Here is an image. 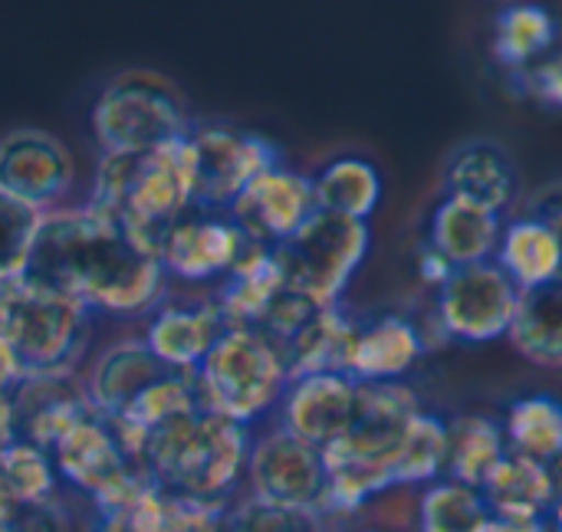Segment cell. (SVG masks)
Instances as JSON below:
<instances>
[{"label": "cell", "mask_w": 562, "mask_h": 532, "mask_svg": "<svg viewBox=\"0 0 562 532\" xmlns=\"http://www.w3.org/2000/svg\"><path fill=\"white\" fill-rule=\"evenodd\" d=\"M244 250L247 237L224 211H204L194 204L161 237L158 263L165 276H178L184 283H207L214 276H227Z\"/></svg>", "instance_id": "14"}, {"label": "cell", "mask_w": 562, "mask_h": 532, "mask_svg": "<svg viewBox=\"0 0 562 532\" xmlns=\"http://www.w3.org/2000/svg\"><path fill=\"white\" fill-rule=\"evenodd\" d=\"M359 382L342 372L293 378L280 398V428L293 438L326 451L336 444L356 418Z\"/></svg>", "instance_id": "17"}, {"label": "cell", "mask_w": 562, "mask_h": 532, "mask_svg": "<svg viewBox=\"0 0 562 532\" xmlns=\"http://www.w3.org/2000/svg\"><path fill=\"white\" fill-rule=\"evenodd\" d=\"M168 369L148 352L142 339H125L109 346L89 369L86 395L92 401V411L105 421L119 418L145 388L161 382Z\"/></svg>", "instance_id": "20"}, {"label": "cell", "mask_w": 562, "mask_h": 532, "mask_svg": "<svg viewBox=\"0 0 562 532\" xmlns=\"http://www.w3.org/2000/svg\"><path fill=\"white\" fill-rule=\"evenodd\" d=\"M16 441V425H13V401L10 395H0V451Z\"/></svg>", "instance_id": "43"}, {"label": "cell", "mask_w": 562, "mask_h": 532, "mask_svg": "<svg viewBox=\"0 0 562 532\" xmlns=\"http://www.w3.org/2000/svg\"><path fill=\"white\" fill-rule=\"evenodd\" d=\"M547 471H550V484H553V503L562 500V454L553 461V464H547Z\"/></svg>", "instance_id": "44"}, {"label": "cell", "mask_w": 562, "mask_h": 532, "mask_svg": "<svg viewBox=\"0 0 562 532\" xmlns=\"http://www.w3.org/2000/svg\"><path fill=\"white\" fill-rule=\"evenodd\" d=\"M547 532H553V530H547Z\"/></svg>", "instance_id": "48"}, {"label": "cell", "mask_w": 562, "mask_h": 532, "mask_svg": "<svg viewBox=\"0 0 562 532\" xmlns=\"http://www.w3.org/2000/svg\"><path fill=\"white\" fill-rule=\"evenodd\" d=\"M313 197L323 214L369 224L382 204V174L366 158H336L313 178Z\"/></svg>", "instance_id": "30"}, {"label": "cell", "mask_w": 562, "mask_h": 532, "mask_svg": "<svg viewBox=\"0 0 562 532\" xmlns=\"http://www.w3.org/2000/svg\"><path fill=\"white\" fill-rule=\"evenodd\" d=\"M191 132L181 92L148 69L115 76L92 105V135L102 155H145L184 142Z\"/></svg>", "instance_id": "6"}, {"label": "cell", "mask_w": 562, "mask_h": 532, "mask_svg": "<svg viewBox=\"0 0 562 532\" xmlns=\"http://www.w3.org/2000/svg\"><path fill=\"white\" fill-rule=\"evenodd\" d=\"M43 214L0 194V280L23 276Z\"/></svg>", "instance_id": "37"}, {"label": "cell", "mask_w": 562, "mask_h": 532, "mask_svg": "<svg viewBox=\"0 0 562 532\" xmlns=\"http://www.w3.org/2000/svg\"><path fill=\"white\" fill-rule=\"evenodd\" d=\"M560 23L540 3H514L504 7L494 23V53L517 76L537 66L543 56L557 49Z\"/></svg>", "instance_id": "31"}, {"label": "cell", "mask_w": 562, "mask_h": 532, "mask_svg": "<svg viewBox=\"0 0 562 532\" xmlns=\"http://www.w3.org/2000/svg\"><path fill=\"white\" fill-rule=\"evenodd\" d=\"M227 329L231 326L224 322L214 299H207V303H165L155 309L142 342L168 372L191 375V372H198L204 355L214 349V342Z\"/></svg>", "instance_id": "18"}, {"label": "cell", "mask_w": 562, "mask_h": 532, "mask_svg": "<svg viewBox=\"0 0 562 532\" xmlns=\"http://www.w3.org/2000/svg\"><path fill=\"white\" fill-rule=\"evenodd\" d=\"M23 378H26V369L20 365L13 349L0 339V395H10Z\"/></svg>", "instance_id": "41"}, {"label": "cell", "mask_w": 562, "mask_h": 532, "mask_svg": "<svg viewBox=\"0 0 562 532\" xmlns=\"http://www.w3.org/2000/svg\"><path fill=\"white\" fill-rule=\"evenodd\" d=\"M372 230L366 220H349L316 211L290 240L273 247L290 290L316 306H339L352 276L366 263Z\"/></svg>", "instance_id": "8"}, {"label": "cell", "mask_w": 562, "mask_h": 532, "mask_svg": "<svg viewBox=\"0 0 562 532\" xmlns=\"http://www.w3.org/2000/svg\"><path fill=\"white\" fill-rule=\"evenodd\" d=\"M530 214L540 217V220H547V224L553 227V234H557L562 250V181H553V184H547L543 191H537V197L530 201Z\"/></svg>", "instance_id": "39"}, {"label": "cell", "mask_w": 562, "mask_h": 532, "mask_svg": "<svg viewBox=\"0 0 562 532\" xmlns=\"http://www.w3.org/2000/svg\"><path fill=\"white\" fill-rule=\"evenodd\" d=\"M504 234V217L477 207L464 197L445 194L441 204L431 214L428 224V244L454 267H474V263H487L497 253Z\"/></svg>", "instance_id": "21"}, {"label": "cell", "mask_w": 562, "mask_h": 532, "mask_svg": "<svg viewBox=\"0 0 562 532\" xmlns=\"http://www.w3.org/2000/svg\"><path fill=\"white\" fill-rule=\"evenodd\" d=\"M494 263L510 276L520 293L557 286L562 276V250L553 227L533 214L504 224Z\"/></svg>", "instance_id": "24"}, {"label": "cell", "mask_w": 562, "mask_h": 532, "mask_svg": "<svg viewBox=\"0 0 562 532\" xmlns=\"http://www.w3.org/2000/svg\"><path fill=\"white\" fill-rule=\"evenodd\" d=\"M49 457H53L56 474L66 484H72L76 490L95 500L99 513L122 507L128 497H135L148 484L138 474L128 451L122 448L112 425L102 421L99 415L86 418L66 438H59Z\"/></svg>", "instance_id": "10"}, {"label": "cell", "mask_w": 562, "mask_h": 532, "mask_svg": "<svg viewBox=\"0 0 562 532\" xmlns=\"http://www.w3.org/2000/svg\"><path fill=\"white\" fill-rule=\"evenodd\" d=\"M510 454L504 425L487 415L448 418V480L484 490L494 471Z\"/></svg>", "instance_id": "27"}, {"label": "cell", "mask_w": 562, "mask_h": 532, "mask_svg": "<svg viewBox=\"0 0 562 532\" xmlns=\"http://www.w3.org/2000/svg\"><path fill=\"white\" fill-rule=\"evenodd\" d=\"M13 425L16 441H26L40 451H53L76 425L92 418V401L86 382L76 372H36L26 375L13 392Z\"/></svg>", "instance_id": "16"}, {"label": "cell", "mask_w": 562, "mask_h": 532, "mask_svg": "<svg viewBox=\"0 0 562 532\" xmlns=\"http://www.w3.org/2000/svg\"><path fill=\"white\" fill-rule=\"evenodd\" d=\"M366 532H379V530H366Z\"/></svg>", "instance_id": "47"}, {"label": "cell", "mask_w": 562, "mask_h": 532, "mask_svg": "<svg viewBox=\"0 0 562 532\" xmlns=\"http://www.w3.org/2000/svg\"><path fill=\"white\" fill-rule=\"evenodd\" d=\"M487 520H491V507L484 494L448 477L425 487L418 503L422 532H484Z\"/></svg>", "instance_id": "35"}, {"label": "cell", "mask_w": 562, "mask_h": 532, "mask_svg": "<svg viewBox=\"0 0 562 532\" xmlns=\"http://www.w3.org/2000/svg\"><path fill=\"white\" fill-rule=\"evenodd\" d=\"M247 484H250V497L270 507L323 517L326 507L323 451L293 438L280 425L263 438H254L250 461H247Z\"/></svg>", "instance_id": "12"}, {"label": "cell", "mask_w": 562, "mask_h": 532, "mask_svg": "<svg viewBox=\"0 0 562 532\" xmlns=\"http://www.w3.org/2000/svg\"><path fill=\"white\" fill-rule=\"evenodd\" d=\"M448 474V418L435 411H418L395 467L398 487H431Z\"/></svg>", "instance_id": "33"}, {"label": "cell", "mask_w": 562, "mask_h": 532, "mask_svg": "<svg viewBox=\"0 0 562 532\" xmlns=\"http://www.w3.org/2000/svg\"><path fill=\"white\" fill-rule=\"evenodd\" d=\"M481 494L491 507V517L547 520L553 507V484L547 464H537L514 451L504 457V464L494 471V477L484 484Z\"/></svg>", "instance_id": "29"}, {"label": "cell", "mask_w": 562, "mask_h": 532, "mask_svg": "<svg viewBox=\"0 0 562 532\" xmlns=\"http://www.w3.org/2000/svg\"><path fill=\"white\" fill-rule=\"evenodd\" d=\"M507 342L540 369H562V283L520 293Z\"/></svg>", "instance_id": "28"}, {"label": "cell", "mask_w": 562, "mask_h": 532, "mask_svg": "<svg viewBox=\"0 0 562 532\" xmlns=\"http://www.w3.org/2000/svg\"><path fill=\"white\" fill-rule=\"evenodd\" d=\"M520 86L527 92H533L540 102L547 105H560L562 109V49H553L550 56H543L537 66H530L527 72L517 76Z\"/></svg>", "instance_id": "38"}, {"label": "cell", "mask_w": 562, "mask_h": 532, "mask_svg": "<svg viewBox=\"0 0 562 532\" xmlns=\"http://www.w3.org/2000/svg\"><path fill=\"white\" fill-rule=\"evenodd\" d=\"M76 165L69 148L43 128H16L0 138V194L20 201L36 214L56 211L69 194Z\"/></svg>", "instance_id": "13"}, {"label": "cell", "mask_w": 562, "mask_h": 532, "mask_svg": "<svg viewBox=\"0 0 562 532\" xmlns=\"http://www.w3.org/2000/svg\"><path fill=\"white\" fill-rule=\"evenodd\" d=\"M425 352L422 329L412 319L389 313L359 326L346 375L356 382H405Z\"/></svg>", "instance_id": "19"}, {"label": "cell", "mask_w": 562, "mask_h": 532, "mask_svg": "<svg viewBox=\"0 0 562 532\" xmlns=\"http://www.w3.org/2000/svg\"><path fill=\"white\" fill-rule=\"evenodd\" d=\"M224 507L194 503V500L165 494L155 484H145L122 507L99 513L95 532H211Z\"/></svg>", "instance_id": "22"}, {"label": "cell", "mask_w": 562, "mask_h": 532, "mask_svg": "<svg viewBox=\"0 0 562 532\" xmlns=\"http://www.w3.org/2000/svg\"><path fill=\"white\" fill-rule=\"evenodd\" d=\"M445 188L454 197H464L477 207H487L504 217V211L517 197V171L514 161L491 142H471L454 151L448 161Z\"/></svg>", "instance_id": "25"}, {"label": "cell", "mask_w": 562, "mask_h": 532, "mask_svg": "<svg viewBox=\"0 0 562 532\" xmlns=\"http://www.w3.org/2000/svg\"><path fill=\"white\" fill-rule=\"evenodd\" d=\"M194 385L211 415L250 428L280 405L290 372L257 329H227L198 365Z\"/></svg>", "instance_id": "7"}, {"label": "cell", "mask_w": 562, "mask_h": 532, "mask_svg": "<svg viewBox=\"0 0 562 532\" xmlns=\"http://www.w3.org/2000/svg\"><path fill=\"white\" fill-rule=\"evenodd\" d=\"M23 276L112 316L155 309L168 280L161 263L92 204L43 214Z\"/></svg>", "instance_id": "1"}, {"label": "cell", "mask_w": 562, "mask_h": 532, "mask_svg": "<svg viewBox=\"0 0 562 532\" xmlns=\"http://www.w3.org/2000/svg\"><path fill=\"white\" fill-rule=\"evenodd\" d=\"M504 434L514 454L553 464L562 454V401L553 395H527L510 405Z\"/></svg>", "instance_id": "32"}, {"label": "cell", "mask_w": 562, "mask_h": 532, "mask_svg": "<svg viewBox=\"0 0 562 532\" xmlns=\"http://www.w3.org/2000/svg\"><path fill=\"white\" fill-rule=\"evenodd\" d=\"M10 510H13V507H10V503H7V500L0 497V523H3L7 517H10Z\"/></svg>", "instance_id": "46"}, {"label": "cell", "mask_w": 562, "mask_h": 532, "mask_svg": "<svg viewBox=\"0 0 562 532\" xmlns=\"http://www.w3.org/2000/svg\"><path fill=\"white\" fill-rule=\"evenodd\" d=\"M92 332V313L26 276L0 280V339L26 375L76 372Z\"/></svg>", "instance_id": "5"}, {"label": "cell", "mask_w": 562, "mask_h": 532, "mask_svg": "<svg viewBox=\"0 0 562 532\" xmlns=\"http://www.w3.org/2000/svg\"><path fill=\"white\" fill-rule=\"evenodd\" d=\"M56 467L49 451L10 441L0 451V497L10 507H43L56 497Z\"/></svg>", "instance_id": "34"}, {"label": "cell", "mask_w": 562, "mask_h": 532, "mask_svg": "<svg viewBox=\"0 0 562 532\" xmlns=\"http://www.w3.org/2000/svg\"><path fill=\"white\" fill-rule=\"evenodd\" d=\"M359 322L349 319L342 306H326L319 309L283 349V362L293 378L303 375H326V372H349V355L356 346Z\"/></svg>", "instance_id": "26"}, {"label": "cell", "mask_w": 562, "mask_h": 532, "mask_svg": "<svg viewBox=\"0 0 562 532\" xmlns=\"http://www.w3.org/2000/svg\"><path fill=\"white\" fill-rule=\"evenodd\" d=\"M191 151H194V204L224 214L263 171L283 165L270 138L227 125L191 132Z\"/></svg>", "instance_id": "11"}, {"label": "cell", "mask_w": 562, "mask_h": 532, "mask_svg": "<svg viewBox=\"0 0 562 532\" xmlns=\"http://www.w3.org/2000/svg\"><path fill=\"white\" fill-rule=\"evenodd\" d=\"M254 434L247 425L198 408L145 434L135 451L138 474L165 494L224 507L247 477Z\"/></svg>", "instance_id": "3"}, {"label": "cell", "mask_w": 562, "mask_h": 532, "mask_svg": "<svg viewBox=\"0 0 562 532\" xmlns=\"http://www.w3.org/2000/svg\"><path fill=\"white\" fill-rule=\"evenodd\" d=\"M422 411L408 382H359L356 418L349 431L323 451L326 517H346L395 490V467L405 434Z\"/></svg>", "instance_id": "2"}, {"label": "cell", "mask_w": 562, "mask_h": 532, "mask_svg": "<svg viewBox=\"0 0 562 532\" xmlns=\"http://www.w3.org/2000/svg\"><path fill=\"white\" fill-rule=\"evenodd\" d=\"M89 204L109 214L135 247L158 260L168 227L194 207L191 138L145 155H102Z\"/></svg>", "instance_id": "4"}, {"label": "cell", "mask_w": 562, "mask_h": 532, "mask_svg": "<svg viewBox=\"0 0 562 532\" xmlns=\"http://www.w3.org/2000/svg\"><path fill=\"white\" fill-rule=\"evenodd\" d=\"M454 273V267L431 247V244H425L422 250H418V276L428 283V286H435V290H441L445 283H448V276Z\"/></svg>", "instance_id": "40"}, {"label": "cell", "mask_w": 562, "mask_h": 532, "mask_svg": "<svg viewBox=\"0 0 562 532\" xmlns=\"http://www.w3.org/2000/svg\"><path fill=\"white\" fill-rule=\"evenodd\" d=\"M517 303L520 290L494 260H487L461 267L448 276L435 299V322L445 339L484 346L507 339Z\"/></svg>", "instance_id": "9"}, {"label": "cell", "mask_w": 562, "mask_h": 532, "mask_svg": "<svg viewBox=\"0 0 562 532\" xmlns=\"http://www.w3.org/2000/svg\"><path fill=\"white\" fill-rule=\"evenodd\" d=\"M313 214H316L313 178L286 165L263 171L227 211V217L237 224L247 244L270 247V250L290 240Z\"/></svg>", "instance_id": "15"}, {"label": "cell", "mask_w": 562, "mask_h": 532, "mask_svg": "<svg viewBox=\"0 0 562 532\" xmlns=\"http://www.w3.org/2000/svg\"><path fill=\"white\" fill-rule=\"evenodd\" d=\"M547 523H550V530L562 532V500H557L553 507H550V513H547Z\"/></svg>", "instance_id": "45"}, {"label": "cell", "mask_w": 562, "mask_h": 532, "mask_svg": "<svg viewBox=\"0 0 562 532\" xmlns=\"http://www.w3.org/2000/svg\"><path fill=\"white\" fill-rule=\"evenodd\" d=\"M547 520H510V517H491L484 532H547Z\"/></svg>", "instance_id": "42"}, {"label": "cell", "mask_w": 562, "mask_h": 532, "mask_svg": "<svg viewBox=\"0 0 562 532\" xmlns=\"http://www.w3.org/2000/svg\"><path fill=\"white\" fill-rule=\"evenodd\" d=\"M283 290L286 280L273 250L247 244L234 270L224 276L214 303L231 329H254Z\"/></svg>", "instance_id": "23"}, {"label": "cell", "mask_w": 562, "mask_h": 532, "mask_svg": "<svg viewBox=\"0 0 562 532\" xmlns=\"http://www.w3.org/2000/svg\"><path fill=\"white\" fill-rule=\"evenodd\" d=\"M211 532H326V520L319 513L283 510L247 497L234 507H224Z\"/></svg>", "instance_id": "36"}]
</instances>
